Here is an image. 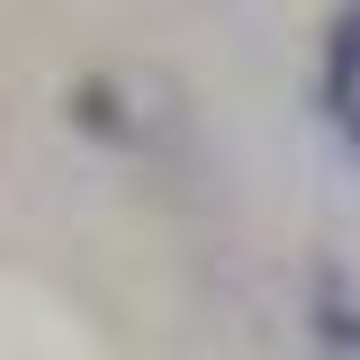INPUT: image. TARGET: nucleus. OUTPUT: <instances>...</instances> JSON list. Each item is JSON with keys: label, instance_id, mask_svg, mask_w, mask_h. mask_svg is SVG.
I'll return each instance as SVG.
<instances>
[{"label": "nucleus", "instance_id": "1", "mask_svg": "<svg viewBox=\"0 0 360 360\" xmlns=\"http://www.w3.org/2000/svg\"><path fill=\"white\" fill-rule=\"evenodd\" d=\"M324 117L360 153V0L333 9V37H324Z\"/></svg>", "mask_w": 360, "mask_h": 360}, {"label": "nucleus", "instance_id": "2", "mask_svg": "<svg viewBox=\"0 0 360 360\" xmlns=\"http://www.w3.org/2000/svg\"><path fill=\"white\" fill-rule=\"evenodd\" d=\"M72 117H82L90 135H117V90H108V82H82V90H72Z\"/></svg>", "mask_w": 360, "mask_h": 360}]
</instances>
